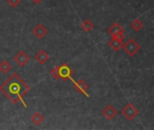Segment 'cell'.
<instances>
[{"label":"cell","instance_id":"cell-11","mask_svg":"<svg viewBox=\"0 0 154 130\" xmlns=\"http://www.w3.org/2000/svg\"><path fill=\"white\" fill-rule=\"evenodd\" d=\"M123 39L119 37H112V40L109 42V46L114 50V51H118L123 47Z\"/></svg>","mask_w":154,"mask_h":130},{"label":"cell","instance_id":"cell-14","mask_svg":"<svg viewBox=\"0 0 154 130\" xmlns=\"http://www.w3.org/2000/svg\"><path fill=\"white\" fill-rule=\"evenodd\" d=\"M11 69H12V66L7 61H3L0 63V71L1 72L7 73V72H9L11 71Z\"/></svg>","mask_w":154,"mask_h":130},{"label":"cell","instance_id":"cell-7","mask_svg":"<svg viewBox=\"0 0 154 130\" xmlns=\"http://www.w3.org/2000/svg\"><path fill=\"white\" fill-rule=\"evenodd\" d=\"M74 88L79 93L83 94V95H85L86 97L88 98V92H87L88 90V85L83 80H79V81H78L76 82L74 81Z\"/></svg>","mask_w":154,"mask_h":130},{"label":"cell","instance_id":"cell-6","mask_svg":"<svg viewBox=\"0 0 154 130\" xmlns=\"http://www.w3.org/2000/svg\"><path fill=\"white\" fill-rule=\"evenodd\" d=\"M14 60L19 66L23 67L30 61V57L27 55L26 52H24L23 51H21L14 56Z\"/></svg>","mask_w":154,"mask_h":130},{"label":"cell","instance_id":"cell-15","mask_svg":"<svg viewBox=\"0 0 154 130\" xmlns=\"http://www.w3.org/2000/svg\"><path fill=\"white\" fill-rule=\"evenodd\" d=\"M131 27L135 31H140L143 27V23L140 19H134L131 23Z\"/></svg>","mask_w":154,"mask_h":130},{"label":"cell","instance_id":"cell-10","mask_svg":"<svg viewBox=\"0 0 154 130\" xmlns=\"http://www.w3.org/2000/svg\"><path fill=\"white\" fill-rule=\"evenodd\" d=\"M47 32L46 27H44L42 24H38L32 30V33L39 39H42L44 35H46Z\"/></svg>","mask_w":154,"mask_h":130},{"label":"cell","instance_id":"cell-3","mask_svg":"<svg viewBox=\"0 0 154 130\" xmlns=\"http://www.w3.org/2000/svg\"><path fill=\"white\" fill-rule=\"evenodd\" d=\"M74 74L73 70L69 66L68 63H62L61 65L59 66V77L63 81H66L68 80H72V75Z\"/></svg>","mask_w":154,"mask_h":130},{"label":"cell","instance_id":"cell-1","mask_svg":"<svg viewBox=\"0 0 154 130\" xmlns=\"http://www.w3.org/2000/svg\"><path fill=\"white\" fill-rule=\"evenodd\" d=\"M29 90L30 87L16 73L11 75L0 86V91L13 104H16L19 101H21L24 108H27V105L23 100V97Z\"/></svg>","mask_w":154,"mask_h":130},{"label":"cell","instance_id":"cell-5","mask_svg":"<svg viewBox=\"0 0 154 130\" xmlns=\"http://www.w3.org/2000/svg\"><path fill=\"white\" fill-rule=\"evenodd\" d=\"M124 28L118 24V23H114L109 28H108V33L112 36V37H119L121 39H125V35H124Z\"/></svg>","mask_w":154,"mask_h":130},{"label":"cell","instance_id":"cell-9","mask_svg":"<svg viewBox=\"0 0 154 130\" xmlns=\"http://www.w3.org/2000/svg\"><path fill=\"white\" fill-rule=\"evenodd\" d=\"M35 60L42 65L45 64L49 60H50V56L49 54L44 51V50H41L39 51L36 54H35Z\"/></svg>","mask_w":154,"mask_h":130},{"label":"cell","instance_id":"cell-18","mask_svg":"<svg viewBox=\"0 0 154 130\" xmlns=\"http://www.w3.org/2000/svg\"><path fill=\"white\" fill-rule=\"evenodd\" d=\"M34 4H39V3H41L42 0H32Z\"/></svg>","mask_w":154,"mask_h":130},{"label":"cell","instance_id":"cell-17","mask_svg":"<svg viewBox=\"0 0 154 130\" xmlns=\"http://www.w3.org/2000/svg\"><path fill=\"white\" fill-rule=\"evenodd\" d=\"M7 3L12 7H15V6H17L21 3V0H7Z\"/></svg>","mask_w":154,"mask_h":130},{"label":"cell","instance_id":"cell-16","mask_svg":"<svg viewBox=\"0 0 154 130\" xmlns=\"http://www.w3.org/2000/svg\"><path fill=\"white\" fill-rule=\"evenodd\" d=\"M50 73H51V76L53 79H55V80L60 79V77H59V66L54 67V68L50 71Z\"/></svg>","mask_w":154,"mask_h":130},{"label":"cell","instance_id":"cell-12","mask_svg":"<svg viewBox=\"0 0 154 130\" xmlns=\"http://www.w3.org/2000/svg\"><path fill=\"white\" fill-rule=\"evenodd\" d=\"M31 120H32V122L34 125L38 126V125H41V124L43 122L44 117H43L40 112H35V113H33L32 116L31 117Z\"/></svg>","mask_w":154,"mask_h":130},{"label":"cell","instance_id":"cell-2","mask_svg":"<svg viewBox=\"0 0 154 130\" xmlns=\"http://www.w3.org/2000/svg\"><path fill=\"white\" fill-rule=\"evenodd\" d=\"M125 52L129 55V56H134L137 53V52L141 49V46L140 44L133 38L129 39L125 43L123 44V47Z\"/></svg>","mask_w":154,"mask_h":130},{"label":"cell","instance_id":"cell-8","mask_svg":"<svg viewBox=\"0 0 154 130\" xmlns=\"http://www.w3.org/2000/svg\"><path fill=\"white\" fill-rule=\"evenodd\" d=\"M102 114L106 119L108 120H112L115 119V117L117 115V110L112 106V105H107L102 111Z\"/></svg>","mask_w":154,"mask_h":130},{"label":"cell","instance_id":"cell-13","mask_svg":"<svg viewBox=\"0 0 154 130\" xmlns=\"http://www.w3.org/2000/svg\"><path fill=\"white\" fill-rule=\"evenodd\" d=\"M81 28L85 31V32H90L93 28H94V24L90 21V20H88V19H86L82 24H81Z\"/></svg>","mask_w":154,"mask_h":130},{"label":"cell","instance_id":"cell-4","mask_svg":"<svg viewBox=\"0 0 154 130\" xmlns=\"http://www.w3.org/2000/svg\"><path fill=\"white\" fill-rule=\"evenodd\" d=\"M122 114L123 116L127 119L128 120H133L135 117L138 116L139 111L138 109L132 104V103H128L123 109H122Z\"/></svg>","mask_w":154,"mask_h":130}]
</instances>
